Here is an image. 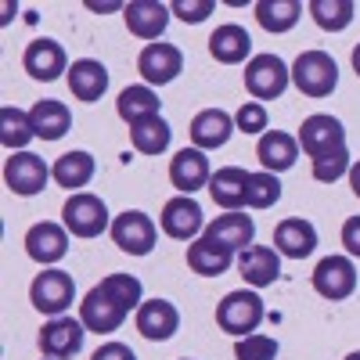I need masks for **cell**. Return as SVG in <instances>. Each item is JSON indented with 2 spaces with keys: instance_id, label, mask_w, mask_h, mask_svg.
<instances>
[{
  "instance_id": "cell-11",
  "label": "cell",
  "mask_w": 360,
  "mask_h": 360,
  "mask_svg": "<svg viewBox=\"0 0 360 360\" xmlns=\"http://www.w3.org/2000/svg\"><path fill=\"white\" fill-rule=\"evenodd\" d=\"M127 307L119 303V299H112L101 285H94L86 295H83V303H79V321L86 332H98V335H108V332H119L127 321Z\"/></svg>"
},
{
  "instance_id": "cell-20",
  "label": "cell",
  "mask_w": 360,
  "mask_h": 360,
  "mask_svg": "<svg viewBox=\"0 0 360 360\" xmlns=\"http://www.w3.org/2000/svg\"><path fill=\"white\" fill-rule=\"evenodd\" d=\"M234 134V115L224 108H202L191 119V144L198 152H213V148H224Z\"/></svg>"
},
{
  "instance_id": "cell-35",
  "label": "cell",
  "mask_w": 360,
  "mask_h": 360,
  "mask_svg": "<svg viewBox=\"0 0 360 360\" xmlns=\"http://www.w3.org/2000/svg\"><path fill=\"white\" fill-rule=\"evenodd\" d=\"M281 198V180L278 173H249V191H245V205L249 209H270V205H278Z\"/></svg>"
},
{
  "instance_id": "cell-48",
  "label": "cell",
  "mask_w": 360,
  "mask_h": 360,
  "mask_svg": "<svg viewBox=\"0 0 360 360\" xmlns=\"http://www.w3.org/2000/svg\"><path fill=\"white\" fill-rule=\"evenodd\" d=\"M44 360H51V356H44Z\"/></svg>"
},
{
  "instance_id": "cell-33",
  "label": "cell",
  "mask_w": 360,
  "mask_h": 360,
  "mask_svg": "<svg viewBox=\"0 0 360 360\" xmlns=\"http://www.w3.org/2000/svg\"><path fill=\"white\" fill-rule=\"evenodd\" d=\"M303 15V4L299 0H259L256 4V22L266 29V33H288V29L299 22Z\"/></svg>"
},
{
  "instance_id": "cell-23",
  "label": "cell",
  "mask_w": 360,
  "mask_h": 360,
  "mask_svg": "<svg viewBox=\"0 0 360 360\" xmlns=\"http://www.w3.org/2000/svg\"><path fill=\"white\" fill-rule=\"evenodd\" d=\"M202 234L220 242V245H227L231 252H245L252 245V238H256V224H252V217H245L242 209H238V213H224L213 224H205Z\"/></svg>"
},
{
  "instance_id": "cell-15",
  "label": "cell",
  "mask_w": 360,
  "mask_h": 360,
  "mask_svg": "<svg viewBox=\"0 0 360 360\" xmlns=\"http://www.w3.org/2000/svg\"><path fill=\"white\" fill-rule=\"evenodd\" d=\"M22 69L33 76V79H40V83H51V79H58L62 72H69V54H65V47L58 44V40L40 37V40H33V44L25 47Z\"/></svg>"
},
{
  "instance_id": "cell-4",
  "label": "cell",
  "mask_w": 360,
  "mask_h": 360,
  "mask_svg": "<svg viewBox=\"0 0 360 360\" xmlns=\"http://www.w3.org/2000/svg\"><path fill=\"white\" fill-rule=\"evenodd\" d=\"M72 299H76V281H72L69 270L47 266L44 274H37L33 285H29V303L47 317H65Z\"/></svg>"
},
{
  "instance_id": "cell-1",
  "label": "cell",
  "mask_w": 360,
  "mask_h": 360,
  "mask_svg": "<svg viewBox=\"0 0 360 360\" xmlns=\"http://www.w3.org/2000/svg\"><path fill=\"white\" fill-rule=\"evenodd\" d=\"M263 317H266V307H263V295L256 288L227 292L220 303H217V324H220V332H227L234 339L252 335L256 328L263 324Z\"/></svg>"
},
{
  "instance_id": "cell-42",
  "label": "cell",
  "mask_w": 360,
  "mask_h": 360,
  "mask_svg": "<svg viewBox=\"0 0 360 360\" xmlns=\"http://www.w3.org/2000/svg\"><path fill=\"white\" fill-rule=\"evenodd\" d=\"M342 245H346L349 259H360V217H349L342 224Z\"/></svg>"
},
{
  "instance_id": "cell-8",
  "label": "cell",
  "mask_w": 360,
  "mask_h": 360,
  "mask_svg": "<svg viewBox=\"0 0 360 360\" xmlns=\"http://www.w3.org/2000/svg\"><path fill=\"white\" fill-rule=\"evenodd\" d=\"M159 227L166 238H173V242H195V238L205 231V217H202V205L191 198V195H176L162 205L159 213Z\"/></svg>"
},
{
  "instance_id": "cell-31",
  "label": "cell",
  "mask_w": 360,
  "mask_h": 360,
  "mask_svg": "<svg viewBox=\"0 0 360 360\" xmlns=\"http://www.w3.org/2000/svg\"><path fill=\"white\" fill-rule=\"evenodd\" d=\"M169 141H173V130L162 115H152V119H144V123L130 127V144L141 155H162L169 148Z\"/></svg>"
},
{
  "instance_id": "cell-7",
  "label": "cell",
  "mask_w": 360,
  "mask_h": 360,
  "mask_svg": "<svg viewBox=\"0 0 360 360\" xmlns=\"http://www.w3.org/2000/svg\"><path fill=\"white\" fill-rule=\"evenodd\" d=\"M108 234H112V242L123 252H130V256H148L155 249V242H159L155 220L148 213H141V209H127V213H119L112 220Z\"/></svg>"
},
{
  "instance_id": "cell-30",
  "label": "cell",
  "mask_w": 360,
  "mask_h": 360,
  "mask_svg": "<svg viewBox=\"0 0 360 360\" xmlns=\"http://www.w3.org/2000/svg\"><path fill=\"white\" fill-rule=\"evenodd\" d=\"M94 155L90 152H65L62 159H54V166H51V176H54V184L58 188H65V191H79V188H86L90 180H94Z\"/></svg>"
},
{
  "instance_id": "cell-14",
  "label": "cell",
  "mask_w": 360,
  "mask_h": 360,
  "mask_svg": "<svg viewBox=\"0 0 360 360\" xmlns=\"http://www.w3.org/2000/svg\"><path fill=\"white\" fill-rule=\"evenodd\" d=\"M184 69V54L173 44H148L141 54H137V72L144 76L148 86H166L180 76Z\"/></svg>"
},
{
  "instance_id": "cell-13",
  "label": "cell",
  "mask_w": 360,
  "mask_h": 360,
  "mask_svg": "<svg viewBox=\"0 0 360 360\" xmlns=\"http://www.w3.org/2000/svg\"><path fill=\"white\" fill-rule=\"evenodd\" d=\"M25 252H29V259L33 263H40V266H51V263H58V259H65V252H69V231H65V224H54V220H44V224H33L25 231Z\"/></svg>"
},
{
  "instance_id": "cell-41",
  "label": "cell",
  "mask_w": 360,
  "mask_h": 360,
  "mask_svg": "<svg viewBox=\"0 0 360 360\" xmlns=\"http://www.w3.org/2000/svg\"><path fill=\"white\" fill-rule=\"evenodd\" d=\"M90 360H137V353H134L127 342H115V339H112V342H101Z\"/></svg>"
},
{
  "instance_id": "cell-5",
  "label": "cell",
  "mask_w": 360,
  "mask_h": 360,
  "mask_svg": "<svg viewBox=\"0 0 360 360\" xmlns=\"http://www.w3.org/2000/svg\"><path fill=\"white\" fill-rule=\"evenodd\" d=\"M245 90L263 105V101H274L281 98L288 83H292V69L281 62L278 54H252L245 62Z\"/></svg>"
},
{
  "instance_id": "cell-38",
  "label": "cell",
  "mask_w": 360,
  "mask_h": 360,
  "mask_svg": "<svg viewBox=\"0 0 360 360\" xmlns=\"http://www.w3.org/2000/svg\"><path fill=\"white\" fill-rule=\"evenodd\" d=\"M349 166H353L349 148H339V152H332V155H324V159L314 162V180H317V184H335L339 176H349Z\"/></svg>"
},
{
  "instance_id": "cell-3",
  "label": "cell",
  "mask_w": 360,
  "mask_h": 360,
  "mask_svg": "<svg viewBox=\"0 0 360 360\" xmlns=\"http://www.w3.org/2000/svg\"><path fill=\"white\" fill-rule=\"evenodd\" d=\"M62 224L72 238H98L112 227V217H108L105 198L90 195V191H76L62 205Z\"/></svg>"
},
{
  "instance_id": "cell-45",
  "label": "cell",
  "mask_w": 360,
  "mask_h": 360,
  "mask_svg": "<svg viewBox=\"0 0 360 360\" xmlns=\"http://www.w3.org/2000/svg\"><path fill=\"white\" fill-rule=\"evenodd\" d=\"M353 72H356V76H360V44H356V47H353Z\"/></svg>"
},
{
  "instance_id": "cell-44",
  "label": "cell",
  "mask_w": 360,
  "mask_h": 360,
  "mask_svg": "<svg viewBox=\"0 0 360 360\" xmlns=\"http://www.w3.org/2000/svg\"><path fill=\"white\" fill-rule=\"evenodd\" d=\"M86 8H90V11H115L119 4H94V0H90V4H86Z\"/></svg>"
},
{
  "instance_id": "cell-32",
  "label": "cell",
  "mask_w": 360,
  "mask_h": 360,
  "mask_svg": "<svg viewBox=\"0 0 360 360\" xmlns=\"http://www.w3.org/2000/svg\"><path fill=\"white\" fill-rule=\"evenodd\" d=\"M33 119L29 112L15 108V105H4L0 108V144L8 148V152H25V144L33 141Z\"/></svg>"
},
{
  "instance_id": "cell-21",
  "label": "cell",
  "mask_w": 360,
  "mask_h": 360,
  "mask_svg": "<svg viewBox=\"0 0 360 360\" xmlns=\"http://www.w3.org/2000/svg\"><path fill=\"white\" fill-rule=\"evenodd\" d=\"M274 249L288 259H307L317 249V227L303 217H288L274 227Z\"/></svg>"
},
{
  "instance_id": "cell-37",
  "label": "cell",
  "mask_w": 360,
  "mask_h": 360,
  "mask_svg": "<svg viewBox=\"0 0 360 360\" xmlns=\"http://www.w3.org/2000/svg\"><path fill=\"white\" fill-rule=\"evenodd\" d=\"M278 349H281L278 339L259 335V332H252V335L234 342V356L238 360H278Z\"/></svg>"
},
{
  "instance_id": "cell-46",
  "label": "cell",
  "mask_w": 360,
  "mask_h": 360,
  "mask_svg": "<svg viewBox=\"0 0 360 360\" xmlns=\"http://www.w3.org/2000/svg\"><path fill=\"white\" fill-rule=\"evenodd\" d=\"M346 360H360V349H353V353H349V356H346Z\"/></svg>"
},
{
  "instance_id": "cell-39",
  "label": "cell",
  "mask_w": 360,
  "mask_h": 360,
  "mask_svg": "<svg viewBox=\"0 0 360 360\" xmlns=\"http://www.w3.org/2000/svg\"><path fill=\"white\" fill-rule=\"evenodd\" d=\"M234 130H242V134H266V108L259 101H245L242 108L234 112Z\"/></svg>"
},
{
  "instance_id": "cell-28",
  "label": "cell",
  "mask_w": 360,
  "mask_h": 360,
  "mask_svg": "<svg viewBox=\"0 0 360 360\" xmlns=\"http://www.w3.org/2000/svg\"><path fill=\"white\" fill-rule=\"evenodd\" d=\"M29 119H33V134L40 141H58L72 130V112L65 101H54V98H44L29 108Z\"/></svg>"
},
{
  "instance_id": "cell-19",
  "label": "cell",
  "mask_w": 360,
  "mask_h": 360,
  "mask_svg": "<svg viewBox=\"0 0 360 360\" xmlns=\"http://www.w3.org/2000/svg\"><path fill=\"white\" fill-rule=\"evenodd\" d=\"M169 8L159 4V0H130L123 4V18H127V29L141 40H159L169 25Z\"/></svg>"
},
{
  "instance_id": "cell-17",
  "label": "cell",
  "mask_w": 360,
  "mask_h": 360,
  "mask_svg": "<svg viewBox=\"0 0 360 360\" xmlns=\"http://www.w3.org/2000/svg\"><path fill=\"white\" fill-rule=\"evenodd\" d=\"M180 328V310L169 303V299H144L137 307V332L148 342H166L176 335Z\"/></svg>"
},
{
  "instance_id": "cell-47",
  "label": "cell",
  "mask_w": 360,
  "mask_h": 360,
  "mask_svg": "<svg viewBox=\"0 0 360 360\" xmlns=\"http://www.w3.org/2000/svg\"><path fill=\"white\" fill-rule=\"evenodd\" d=\"M180 360H191V356H180Z\"/></svg>"
},
{
  "instance_id": "cell-40",
  "label": "cell",
  "mask_w": 360,
  "mask_h": 360,
  "mask_svg": "<svg viewBox=\"0 0 360 360\" xmlns=\"http://www.w3.org/2000/svg\"><path fill=\"white\" fill-rule=\"evenodd\" d=\"M169 11L180 18V22H205L209 15H213L217 11V4H213V0H176V4H169Z\"/></svg>"
},
{
  "instance_id": "cell-36",
  "label": "cell",
  "mask_w": 360,
  "mask_h": 360,
  "mask_svg": "<svg viewBox=\"0 0 360 360\" xmlns=\"http://www.w3.org/2000/svg\"><path fill=\"white\" fill-rule=\"evenodd\" d=\"M101 288H105L112 299H119L127 310H137V307L144 303V288H141V281H137L134 274H108V278L101 281Z\"/></svg>"
},
{
  "instance_id": "cell-24",
  "label": "cell",
  "mask_w": 360,
  "mask_h": 360,
  "mask_svg": "<svg viewBox=\"0 0 360 360\" xmlns=\"http://www.w3.org/2000/svg\"><path fill=\"white\" fill-rule=\"evenodd\" d=\"M256 159L266 173H285L299 159V141L285 130H266L256 144Z\"/></svg>"
},
{
  "instance_id": "cell-12",
  "label": "cell",
  "mask_w": 360,
  "mask_h": 360,
  "mask_svg": "<svg viewBox=\"0 0 360 360\" xmlns=\"http://www.w3.org/2000/svg\"><path fill=\"white\" fill-rule=\"evenodd\" d=\"M83 339H86V328L79 317H51L40 332V353L51 356V360H72L79 349H83Z\"/></svg>"
},
{
  "instance_id": "cell-43",
  "label": "cell",
  "mask_w": 360,
  "mask_h": 360,
  "mask_svg": "<svg viewBox=\"0 0 360 360\" xmlns=\"http://www.w3.org/2000/svg\"><path fill=\"white\" fill-rule=\"evenodd\" d=\"M349 188H353V195L360 198V159L349 166Z\"/></svg>"
},
{
  "instance_id": "cell-29",
  "label": "cell",
  "mask_w": 360,
  "mask_h": 360,
  "mask_svg": "<svg viewBox=\"0 0 360 360\" xmlns=\"http://www.w3.org/2000/svg\"><path fill=\"white\" fill-rule=\"evenodd\" d=\"M159 94L148 83H134V86H127L123 94H119V101H115V112H119V119H123L127 127H137V123H144V119H152V115H159Z\"/></svg>"
},
{
  "instance_id": "cell-25",
  "label": "cell",
  "mask_w": 360,
  "mask_h": 360,
  "mask_svg": "<svg viewBox=\"0 0 360 360\" xmlns=\"http://www.w3.org/2000/svg\"><path fill=\"white\" fill-rule=\"evenodd\" d=\"M245 191H249V173L242 166H220L209 176V195L227 213H238L245 205Z\"/></svg>"
},
{
  "instance_id": "cell-10",
  "label": "cell",
  "mask_w": 360,
  "mask_h": 360,
  "mask_svg": "<svg viewBox=\"0 0 360 360\" xmlns=\"http://www.w3.org/2000/svg\"><path fill=\"white\" fill-rule=\"evenodd\" d=\"M47 180H51V169L40 155L33 152H11V159L4 162V184L11 195L18 198H33L47 188Z\"/></svg>"
},
{
  "instance_id": "cell-18",
  "label": "cell",
  "mask_w": 360,
  "mask_h": 360,
  "mask_svg": "<svg viewBox=\"0 0 360 360\" xmlns=\"http://www.w3.org/2000/svg\"><path fill=\"white\" fill-rule=\"evenodd\" d=\"M238 274L245 278L249 288H266L281 278V252L270 245H249L238 256Z\"/></svg>"
},
{
  "instance_id": "cell-27",
  "label": "cell",
  "mask_w": 360,
  "mask_h": 360,
  "mask_svg": "<svg viewBox=\"0 0 360 360\" xmlns=\"http://www.w3.org/2000/svg\"><path fill=\"white\" fill-rule=\"evenodd\" d=\"M188 266L195 270V274H202V278H220V274H227V270L234 266V252L202 234V238H195V242L188 245Z\"/></svg>"
},
{
  "instance_id": "cell-22",
  "label": "cell",
  "mask_w": 360,
  "mask_h": 360,
  "mask_svg": "<svg viewBox=\"0 0 360 360\" xmlns=\"http://www.w3.org/2000/svg\"><path fill=\"white\" fill-rule=\"evenodd\" d=\"M209 54H213L220 65H242L252 54V37L238 22H224V25L213 29V37H209Z\"/></svg>"
},
{
  "instance_id": "cell-26",
  "label": "cell",
  "mask_w": 360,
  "mask_h": 360,
  "mask_svg": "<svg viewBox=\"0 0 360 360\" xmlns=\"http://www.w3.org/2000/svg\"><path fill=\"white\" fill-rule=\"evenodd\" d=\"M69 90L76 101H101L108 90V69L98 58H79L69 65Z\"/></svg>"
},
{
  "instance_id": "cell-16",
  "label": "cell",
  "mask_w": 360,
  "mask_h": 360,
  "mask_svg": "<svg viewBox=\"0 0 360 360\" xmlns=\"http://www.w3.org/2000/svg\"><path fill=\"white\" fill-rule=\"evenodd\" d=\"M209 176H213V169H209V159L198 148H180L169 159V184L180 195H195L198 188H209Z\"/></svg>"
},
{
  "instance_id": "cell-34",
  "label": "cell",
  "mask_w": 360,
  "mask_h": 360,
  "mask_svg": "<svg viewBox=\"0 0 360 360\" xmlns=\"http://www.w3.org/2000/svg\"><path fill=\"white\" fill-rule=\"evenodd\" d=\"M307 11L314 15V22L324 29V33H342L356 15V4L353 0H310Z\"/></svg>"
},
{
  "instance_id": "cell-2",
  "label": "cell",
  "mask_w": 360,
  "mask_h": 360,
  "mask_svg": "<svg viewBox=\"0 0 360 360\" xmlns=\"http://www.w3.org/2000/svg\"><path fill=\"white\" fill-rule=\"evenodd\" d=\"M292 83L307 98H328L339 86V65L328 51H303L292 65Z\"/></svg>"
},
{
  "instance_id": "cell-9",
  "label": "cell",
  "mask_w": 360,
  "mask_h": 360,
  "mask_svg": "<svg viewBox=\"0 0 360 360\" xmlns=\"http://www.w3.org/2000/svg\"><path fill=\"white\" fill-rule=\"evenodd\" d=\"M314 292L332 299V303H342V299H349L356 292V266L349 256H324L317 266H314Z\"/></svg>"
},
{
  "instance_id": "cell-6",
  "label": "cell",
  "mask_w": 360,
  "mask_h": 360,
  "mask_svg": "<svg viewBox=\"0 0 360 360\" xmlns=\"http://www.w3.org/2000/svg\"><path fill=\"white\" fill-rule=\"evenodd\" d=\"M295 141H299V148H303V152L317 162V159H324V155L339 152V148H346V127L339 123L335 115L317 112V115H307V119H303V127H299Z\"/></svg>"
}]
</instances>
